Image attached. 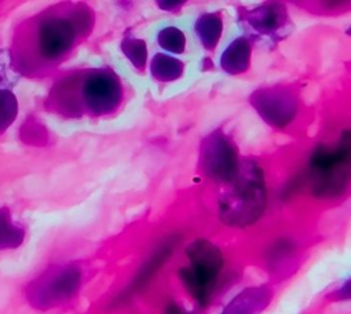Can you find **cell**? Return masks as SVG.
Listing matches in <instances>:
<instances>
[{
	"label": "cell",
	"mask_w": 351,
	"mask_h": 314,
	"mask_svg": "<svg viewBox=\"0 0 351 314\" xmlns=\"http://www.w3.org/2000/svg\"><path fill=\"white\" fill-rule=\"evenodd\" d=\"M239 149L223 130H214L203 138L199 152L202 174L221 185L230 184L240 170Z\"/></svg>",
	"instance_id": "cell-6"
},
{
	"label": "cell",
	"mask_w": 351,
	"mask_h": 314,
	"mask_svg": "<svg viewBox=\"0 0 351 314\" xmlns=\"http://www.w3.org/2000/svg\"><path fill=\"white\" fill-rule=\"evenodd\" d=\"M271 300V291L266 287H254L239 293L221 314H258Z\"/></svg>",
	"instance_id": "cell-11"
},
{
	"label": "cell",
	"mask_w": 351,
	"mask_h": 314,
	"mask_svg": "<svg viewBox=\"0 0 351 314\" xmlns=\"http://www.w3.org/2000/svg\"><path fill=\"white\" fill-rule=\"evenodd\" d=\"M195 34L207 51H214L223 34V19L221 13H203L195 23Z\"/></svg>",
	"instance_id": "cell-12"
},
{
	"label": "cell",
	"mask_w": 351,
	"mask_h": 314,
	"mask_svg": "<svg viewBox=\"0 0 351 314\" xmlns=\"http://www.w3.org/2000/svg\"><path fill=\"white\" fill-rule=\"evenodd\" d=\"M329 298L335 302H343V300H351V278L341 284L340 288H337L333 293L329 295Z\"/></svg>",
	"instance_id": "cell-18"
},
{
	"label": "cell",
	"mask_w": 351,
	"mask_h": 314,
	"mask_svg": "<svg viewBox=\"0 0 351 314\" xmlns=\"http://www.w3.org/2000/svg\"><path fill=\"white\" fill-rule=\"evenodd\" d=\"M313 197L335 200L351 186V128L340 132L333 143H318L303 176Z\"/></svg>",
	"instance_id": "cell-3"
},
{
	"label": "cell",
	"mask_w": 351,
	"mask_h": 314,
	"mask_svg": "<svg viewBox=\"0 0 351 314\" xmlns=\"http://www.w3.org/2000/svg\"><path fill=\"white\" fill-rule=\"evenodd\" d=\"M186 256L189 265L180 269V280L200 306H207L217 291L225 266L223 254L210 240L199 239L189 244Z\"/></svg>",
	"instance_id": "cell-5"
},
{
	"label": "cell",
	"mask_w": 351,
	"mask_h": 314,
	"mask_svg": "<svg viewBox=\"0 0 351 314\" xmlns=\"http://www.w3.org/2000/svg\"><path fill=\"white\" fill-rule=\"evenodd\" d=\"M239 21L244 24L252 35L280 42L291 32L288 10L282 3L267 2L251 10H240Z\"/></svg>",
	"instance_id": "cell-9"
},
{
	"label": "cell",
	"mask_w": 351,
	"mask_h": 314,
	"mask_svg": "<svg viewBox=\"0 0 351 314\" xmlns=\"http://www.w3.org/2000/svg\"><path fill=\"white\" fill-rule=\"evenodd\" d=\"M252 43L250 38L240 36L234 39L222 53L219 60L221 69L229 76L244 75L251 68Z\"/></svg>",
	"instance_id": "cell-10"
},
{
	"label": "cell",
	"mask_w": 351,
	"mask_h": 314,
	"mask_svg": "<svg viewBox=\"0 0 351 314\" xmlns=\"http://www.w3.org/2000/svg\"><path fill=\"white\" fill-rule=\"evenodd\" d=\"M186 2H157V6L165 12H180Z\"/></svg>",
	"instance_id": "cell-19"
},
{
	"label": "cell",
	"mask_w": 351,
	"mask_h": 314,
	"mask_svg": "<svg viewBox=\"0 0 351 314\" xmlns=\"http://www.w3.org/2000/svg\"><path fill=\"white\" fill-rule=\"evenodd\" d=\"M157 45L167 53L184 54L186 50V35L178 27H165L157 35Z\"/></svg>",
	"instance_id": "cell-16"
},
{
	"label": "cell",
	"mask_w": 351,
	"mask_h": 314,
	"mask_svg": "<svg viewBox=\"0 0 351 314\" xmlns=\"http://www.w3.org/2000/svg\"><path fill=\"white\" fill-rule=\"evenodd\" d=\"M185 73V64L177 57L157 53L150 61V75L160 83L180 80Z\"/></svg>",
	"instance_id": "cell-13"
},
{
	"label": "cell",
	"mask_w": 351,
	"mask_h": 314,
	"mask_svg": "<svg viewBox=\"0 0 351 314\" xmlns=\"http://www.w3.org/2000/svg\"><path fill=\"white\" fill-rule=\"evenodd\" d=\"M250 104L258 116L274 130L288 128L299 112V98L288 86H269L255 90L250 95Z\"/></svg>",
	"instance_id": "cell-8"
},
{
	"label": "cell",
	"mask_w": 351,
	"mask_h": 314,
	"mask_svg": "<svg viewBox=\"0 0 351 314\" xmlns=\"http://www.w3.org/2000/svg\"><path fill=\"white\" fill-rule=\"evenodd\" d=\"M25 230L16 225L8 207L0 208V250H13L23 244Z\"/></svg>",
	"instance_id": "cell-14"
},
{
	"label": "cell",
	"mask_w": 351,
	"mask_h": 314,
	"mask_svg": "<svg viewBox=\"0 0 351 314\" xmlns=\"http://www.w3.org/2000/svg\"><path fill=\"white\" fill-rule=\"evenodd\" d=\"M267 207V186L263 169L254 160H241L236 178L219 196V219L230 228L256 224Z\"/></svg>",
	"instance_id": "cell-4"
},
{
	"label": "cell",
	"mask_w": 351,
	"mask_h": 314,
	"mask_svg": "<svg viewBox=\"0 0 351 314\" xmlns=\"http://www.w3.org/2000/svg\"><path fill=\"white\" fill-rule=\"evenodd\" d=\"M120 47H121V51L124 53V56L132 64V67L136 71L143 72L146 68V64H147L146 42L143 39H138L130 34H125L121 40Z\"/></svg>",
	"instance_id": "cell-15"
},
{
	"label": "cell",
	"mask_w": 351,
	"mask_h": 314,
	"mask_svg": "<svg viewBox=\"0 0 351 314\" xmlns=\"http://www.w3.org/2000/svg\"><path fill=\"white\" fill-rule=\"evenodd\" d=\"M19 101L9 87L0 86V134H3L17 119Z\"/></svg>",
	"instance_id": "cell-17"
},
{
	"label": "cell",
	"mask_w": 351,
	"mask_h": 314,
	"mask_svg": "<svg viewBox=\"0 0 351 314\" xmlns=\"http://www.w3.org/2000/svg\"><path fill=\"white\" fill-rule=\"evenodd\" d=\"M94 13L86 5H60L28 20L19 29L12 50L13 68L28 76L60 65L79 40L91 34Z\"/></svg>",
	"instance_id": "cell-1"
},
{
	"label": "cell",
	"mask_w": 351,
	"mask_h": 314,
	"mask_svg": "<svg viewBox=\"0 0 351 314\" xmlns=\"http://www.w3.org/2000/svg\"><path fill=\"white\" fill-rule=\"evenodd\" d=\"M80 282L82 273L76 266H57L31 282L28 299L35 307L50 309L69 300L77 292Z\"/></svg>",
	"instance_id": "cell-7"
},
{
	"label": "cell",
	"mask_w": 351,
	"mask_h": 314,
	"mask_svg": "<svg viewBox=\"0 0 351 314\" xmlns=\"http://www.w3.org/2000/svg\"><path fill=\"white\" fill-rule=\"evenodd\" d=\"M165 314H189V313H186V311H185L182 307H180L178 304L171 303V304L167 307Z\"/></svg>",
	"instance_id": "cell-20"
},
{
	"label": "cell",
	"mask_w": 351,
	"mask_h": 314,
	"mask_svg": "<svg viewBox=\"0 0 351 314\" xmlns=\"http://www.w3.org/2000/svg\"><path fill=\"white\" fill-rule=\"evenodd\" d=\"M123 101V84L110 68L77 71L61 77L50 90L46 108L68 119L112 114Z\"/></svg>",
	"instance_id": "cell-2"
}]
</instances>
